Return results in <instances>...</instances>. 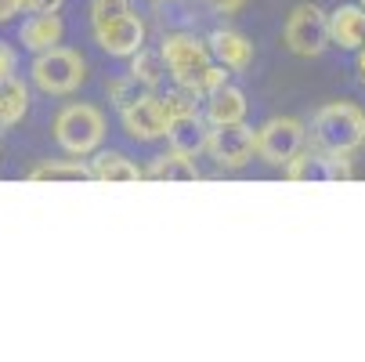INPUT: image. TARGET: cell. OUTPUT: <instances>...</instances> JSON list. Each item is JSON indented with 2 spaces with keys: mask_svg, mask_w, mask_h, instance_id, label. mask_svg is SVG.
<instances>
[{
  "mask_svg": "<svg viewBox=\"0 0 365 362\" xmlns=\"http://www.w3.org/2000/svg\"><path fill=\"white\" fill-rule=\"evenodd\" d=\"M15 66H19V55H15V47L0 40V87H4L11 76H15Z\"/></svg>",
  "mask_w": 365,
  "mask_h": 362,
  "instance_id": "obj_23",
  "label": "cell"
},
{
  "mask_svg": "<svg viewBox=\"0 0 365 362\" xmlns=\"http://www.w3.org/2000/svg\"><path fill=\"white\" fill-rule=\"evenodd\" d=\"M286 47L300 59H319L322 51L333 44L329 40V15L319 4H297L286 19Z\"/></svg>",
  "mask_w": 365,
  "mask_h": 362,
  "instance_id": "obj_6",
  "label": "cell"
},
{
  "mask_svg": "<svg viewBox=\"0 0 365 362\" xmlns=\"http://www.w3.org/2000/svg\"><path fill=\"white\" fill-rule=\"evenodd\" d=\"M29 181H94L91 164L83 160H62V164H40L29 171Z\"/></svg>",
  "mask_w": 365,
  "mask_h": 362,
  "instance_id": "obj_19",
  "label": "cell"
},
{
  "mask_svg": "<svg viewBox=\"0 0 365 362\" xmlns=\"http://www.w3.org/2000/svg\"><path fill=\"white\" fill-rule=\"evenodd\" d=\"M91 174L94 181H145V171L123 152H98L91 160Z\"/></svg>",
  "mask_w": 365,
  "mask_h": 362,
  "instance_id": "obj_17",
  "label": "cell"
},
{
  "mask_svg": "<svg viewBox=\"0 0 365 362\" xmlns=\"http://www.w3.org/2000/svg\"><path fill=\"white\" fill-rule=\"evenodd\" d=\"M210 160L225 171H239L257 156V131L246 124H228V127H210Z\"/></svg>",
  "mask_w": 365,
  "mask_h": 362,
  "instance_id": "obj_8",
  "label": "cell"
},
{
  "mask_svg": "<svg viewBox=\"0 0 365 362\" xmlns=\"http://www.w3.org/2000/svg\"><path fill=\"white\" fill-rule=\"evenodd\" d=\"M29 80H33L36 91L62 98V94H73L87 80V62L80 59V51L58 44V47H51V51H43V55L33 59Z\"/></svg>",
  "mask_w": 365,
  "mask_h": 362,
  "instance_id": "obj_3",
  "label": "cell"
},
{
  "mask_svg": "<svg viewBox=\"0 0 365 362\" xmlns=\"http://www.w3.org/2000/svg\"><path fill=\"white\" fill-rule=\"evenodd\" d=\"M358 76H361V84H365V47L358 51Z\"/></svg>",
  "mask_w": 365,
  "mask_h": 362,
  "instance_id": "obj_26",
  "label": "cell"
},
{
  "mask_svg": "<svg viewBox=\"0 0 365 362\" xmlns=\"http://www.w3.org/2000/svg\"><path fill=\"white\" fill-rule=\"evenodd\" d=\"M206 40H210L214 59H217L225 69H232V73H242V69H250V62H253V44H250V36H246V33L221 26V29H214V33L206 36Z\"/></svg>",
  "mask_w": 365,
  "mask_h": 362,
  "instance_id": "obj_12",
  "label": "cell"
},
{
  "mask_svg": "<svg viewBox=\"0 0 365 362\" xmlns=\"http://www.w3.org/2000/svg\"><path fill=\"white\" fill-rule=\"evenodd\" d=\"M15 4H19V11H33V4H36V0H15Z\"/></svg>",
  "mask_w": 365,
  "mask_h": 362,
  "instance_id": "obj_27",
  "label": "cell"
},
{
  "mask_svg": "<svg viewBox=\"0 0 365 362\" xmlns=\"http://www.w3.org/2000/svg\"><path fill=\"white\" fill-rule=\"evenodd\" d=\"M167 145H170V152H181V156L199 160V152H206V145H210V120H202L199 109L178 113V116L170 120Z\"/></svg>",
  "mask_w": 365,
  "mask_h": 362,
  "instance_id": "obj_11",
  "label": "cell"
},
{
  "mask_svg": "<svg viewBox=\"0 0 365 362\" xmlns=\"http://www.w3.org/2000/svg\"><path fill=\"white\" fill-rule=\"evenodd\" d=\"M120 120H123V131H127L134 141H160V138H167V131H170L174 106H170V98L148 91L141 101H134V106H127V109L120 113Z\"/></svg>",
  "mask_w": 365,
  "mask_h": 362,
  "instance_id": "obj_7",
  "label": "cell"
},
{
  "mask_svg": "<svg viewBox=\"0 0 365 362\" xmlns=\"http://www.w3.org/2000/svg\"><path fill=\"white\" fill-rule=\"evenodd\" d=\"M62 33H66V26H62L58 15H29V19L22 22V29H19V40H22L26 51H33V55H43V51H51V47L62 44Z\"/></svg>",
  "mask_w": 365,
  "mask_h": 362,
  "instance_id": "obj_15",
  "label": "cell"
},
{
  "mask_svg": "<svg viewBox=\"0 0 365 362\" xmlns=\"http://www.w3.org/2000/svg\"><path fill=\"white\" fill-rule=\"evenodd\" d=\"M26 113H29V87L19 76H11L4 87H0V131L15 127Z\"/></svg>",
  "mask_w": 365,
  "mask_h": 362,
  "instance_id": "obj_18",
  "label": "cell"
},
{
  "mask_svg": "<svg viewBox=\"0 0 365 362\" xmlns=\"http://www.w3.org/2000/svg\"><path fill=\"white\" fill-rule=\"evenodd\" d=\"M145 178L148 181H199V167L192 156H181V152H163L155 156L148 167H145Z\"/></svg>",
  "mask_w": 365,
  "mask_h": 362,
  "instance_id": "obj_16",
  "label": "cell"
},
{
  "mask_svg": "<svg viewBox=\"0 0 365 362\" xmlns=\"http://www.w3.org/2000/svg\"><path fill=\"white\" fill-rule=\"evenodd\" d=\"M246 113H250V101L239 87L225 84L217 87L210 98H206V120L210 127H228V124H246Z\"/></svg>",
  "mask_w": 365,
  "mask_h": 362,
  "instance_id": "obj_14",
  "label": "cell"
},
{
  "mask_svg": "<svg viewBox=\"0 0 365 362\" xmlns=\"http://www.w3.org/2000/svg\"><path fill=\"white\" fill-rule=\"evenodd\" d=\"M152 4H170V0H152Z\"/></svg>",
  "mask_w": 365,
  "mask_h": 362,
  "instance_id": "obj_28",
  "label": "cell"
},
{
  "mask_svg": "<svg viewBox=\"0 0 365 362\" xmlns=\"http://www.w3.org/2000/svg\"><path fill=\"white\" fill-rule=\"evenodd\" d=\"M130 73L148 87V91H155L163 84V76L170 73V66H167V59H163V51H148V47H141L138 55L130 59Z\"/></svg>",
  "mask_w": 365,
  "mask_h": 362,
  "instance_id": "obj_20",
  "label": "cell"
},
{
  "mask_svg": "<svg viewBox=\"0 0 365 362\" xmlns=\"http://www.w3.org/2000/svg\"><path fill=\"white\" fill-rule=\"evenodd\" d=\"M329 40L340 51H361L365 47V8L361 4H340L329 11Z\"/></svg>",
  "mask_w": 365,
  "mask_h": 362,
  "instance_id": "obj_13",
  "label": "cell"
},
{
  "mask_svg": "<svg viewBox=\"0 0 365 362\" xmlns=\"http://www.w3.org/2000/svg\"><path fill=\"white\" fill-rule=\"evenodd\" d=\"M311 141L315 149L340 152V156H354L365 149V113L351 101H329L315 116H311Z\"/></svg>",
  "mask_w": 365,
  "mask_h": 362,
  "instance_id": "obj_1",
  "label": "cell"
},
{
  "mask_svg": "<svg viewBox=\"0 0 365 362\" xmlns=\"http://www.w3.org/2000/svg\"><path fill=\"white\" fill-rule=\"evenodd\" d=\"M160 51H163V59L170 66V76H174V84L181 91H192V84L214 66L210 62L214 59L210 40H202L195 33H167L163 44H160Z\"/></svg>",
  "mask_w": 365,
  "mask_h": 362,
  "instance_id": "obj_4",
  "label": "cell"
},
{
  "mask_svg": "<svg viewBox=\"0 0 365 362\" xmlns=\"http://www.w3.org/2000/svg\"><path fill=\"white\" fill-rule=\"evenodd\" d=\"M130 11H134V0H91V26L130 15Z\"/></svg>",
  "mask_w": 365,
  "mask_h": 362,
  "instance_id": "obj_22",
  "label": "cell"
},
{
  "mask_svg": "<svg viewBox=\"0 0 365 362\" xmlns=\"http://www.w3.org/2000/svg\"><path fill=\"white\" fill-rule=\"evenodd\" d=\"M217 15H235V11H242L246 8V0H206Z\"/></svg>",
  "mask_w": 365,
  "mask_h": 362,
  "instance_id": "obj_24",
  "label": "cell"
},
{
  "mask_svg": "<svg viewBox=\"0 0 365 362\" xmlns=\"http://www.w3.org/2000/svg\"><path fill=\"white\" fill-rule=\"evenodd\" d=\"M307 141V127L297 116H272L257 127V156L268 167H289Z\"/></svg>",
  "mask_w": 365,
  "mask_h": 362,
  "instance_id": "obj_5",
  "label": "cell"
},
{
  "mask_svg": "<svg viewBox=\"0 0 365 362\" xmlns=\"http://www.w3.org/2000/svg\"><path fill=\"white\" fill-rule=\"evenodd\" d=\"M94 44L113 59H134L138 51L145 47V22L141 15H120L109 22H98L94 26Z\"/></svg>",
  "mask_w": 365,
  "mask_h": 362,
  "instance_id": "obj_10",
  "label": "cell"
},
{
  "mask_svg": "<svg viewBox=\"0 0 365 362\" xmlns=\"http://www.w3.org/2000/svg\"><path fill=\"white\" fill-rule=\"evenodd\" d=\"M148 94V87L134 76V73H123V76H116V80H109V101L123 113L127 106H134V101H141Z\"/></svg>",
  "mask_w": 365,
  "mask_h": 362,
  "instance_id": "obj_21",
  "label": "cell"
},
{
  "mask_svg": "<svg viewBox=\"0 0 365 362\" xmlns=\"http://www.w3.org/2000/svg\"><path fill=\"white\" fill-rule=\"evenodd\" d=\"M286 178L289 181H351L354 167H351V156H340V152L304 149L286 167Z\"/></svg>",
  "mask_w": 365,
  "mask_h": 362,
  "instance_id": "obj_9",
  "label": "cell"
},
{
  "mask_svg": "<svg viewBox=\"0 0 365 362\" xmlns=\"http://www.w3.org/2000/svg\"><path fill=\"white\" fill-rule=\"evenodd\" d=\"M358 4H361V8H365V0H358Z\"/></svg>",
  "mask_w": 365,
  "mask_h": 362,
  "instance_id": "obj_29",
  "label": "cell"
},
{
  "mask_svg": "<svg viewBox=\"0 0 365 362\" xmlns=\"http://www.w3.org/2000/svg\"><path fill=\"white\" fill-rule=\"evenodd\" d=\"M15 15H19V4H15V0H0V26L11 22Z\"/></svg>",
  "mask_w": 365,
  "mask_h": 362,
  "instance_id": "obj_25",
  "label": "cell"
},
{
  "mask_svg": "<svg viewBox=\"0 0 365 362\" xmlns=\"http://www.w3.org/2000/svg\"><path fill=\"white\" fill-rule=\"evenodd\" d=\"M55 141L76 160L94 156L101 141H106V116H101L98 106H87V101L62 106L55 116Z\"/></svg>",
  "mask_w": 365,
  "mask_h": 362,
  "instance_id": "obj_2",
  "label": "cell"
}]
</instances>
